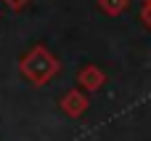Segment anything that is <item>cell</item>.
<instances>
[{"label":"cell","mask_w":151,"mask_h":141,"mask_svg":"<svg viewBox=\"0 0 151 141\" xmlns=\"http://www.w3.org/2000/svg\"><path fill=\"white\" fill-rule=\"evenodd\" d=\"M143 19H146V24L151 27V5L146 3V8H143Z\"/></svg>","instance_id":"cell-1"},{"label":"cell","mask_w":151,"mask_h":141,"mask_svg":"<svg viewBox=\"0 0 151 141\" xmlns=\"http://www.w3.org/2000/svg\"><path fill=\"white\" fill-rule=\"evenodd\" d=\"M146 3H149V5H151V0H146Z\"/></svg>","instance_id":"cell-2"}]
</instances>
